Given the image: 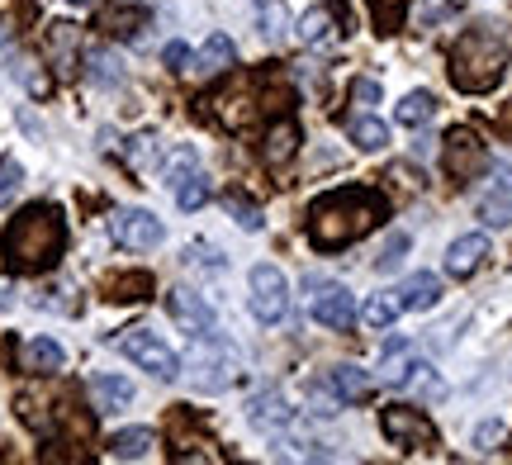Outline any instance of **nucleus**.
<instances>
[{"instance_id": "nucleus-40", "label": "nucleus", "mask_w": 512, "mask_h": 465, "mask_svg": "<svg viewBox=\"0 0 512 465\" xmlns=\"http://www.w3.org/2000/svg\"><path fill=\"white\" fill-rule=\"evenodd\" d=\"M10 304H15V285H5V280H0V309H10Z\"/></svg>"}, {"instance_id": "nucleus-11", "label": "nucleus", "mask_w": 512, "mask_h": 465, "mask_svg": "<svg viewBox=\"0 0 512 465\" xmlns=\"http://www.w3.org/2000/svg\"><path fill=\"white\" fill-rule=\"evenodd\" d=\"M309 290H313V323H323L332 333H347L351 323H356V295H351L347 285H337V280L323 285V280L313 276Z\"/></svg>"}, {"instance_id": "nucleus-31", "label": "nucleus", "mask_w": 512, "mask_h": 465, "mask_svg": "<svg viewBox=\"0 0 512 465\" xmlns=\"http://www.w3.org/2000/svg\"><path fill=\"white\" fill-rule=\"evenodd\" d=\"M408 247H413V238H408V233H394V238L384 242V252L375 257V271H399L403 257H408Z\"/></svg>"}, {"instance_id": "nucleus-27", "label": "nucleus", "mask_w": 512, "mask_h": 465, "mask_svg": "<svg viewBox=\"0 0 512 465\" xmlns=\"http://www.w3.org/2000/svg\"><path fill=\"white\" fill-rule=\"evenodd\" d=\"M351 143H356L361 152H380L384 143H389V124H384V119H375V114L366 110L356 124H351Z\"/></svg>"}, {"instance_id": "nucleus-2", "label": "nucleus", "mask_w": 512, "mask_h": 465, "mask_svg": "<svg viewBox=\"0 0 512 465\" xmlns=\"http://www.w3.org/2000/svg\"><path fill=\"white\" fill-rule=\"evenodd\" d=\"M5 257L15 271H48L62 247H67V224H62V209L57 205H29L19 219H10L5 228Z\"/></svg>"}, {"instance_id": "nucleus-41", "label": "nucleus", "mask_w": 512, "mask_h": 465, "mask_svg": "<svg viewBox=\"0 0 512 465\" xmlns=\"http://www.w3.org/2000/svg\"><path fill=\"white\" fill-rule=\"evenodd\" d=\"M72 5H91V0H72Z\"/></svg>"}, {"instance_id": "nucleus-12", "label": "nucleus", "mask_w": 512, "mask_h": 465, "mask_svg": "<svg viewBox=\"0 0 512 465\" xmlns=\"http://www.w3.org/2000/svg\"><path fill=\"white\" fill-rule=\"evenodd\" d=\"M166 314L176 318V328H185L190 337L214 333V328H219L214 304H209L204 295H195V290H171V295H166Z\"/></svg>"}, {"instance_id": "nucleus-18", "label": "nucleus", "mask_w": 512, "mask_h": 465, "mask_svg": "<svg viewBox=\"0 0 512 465\" xmlns=\"http://www.w3.org/2000/svg\"><path fill=\"white\" fill-rule=\"evenodd\" d=\"M394 295H399L403 309H413V314H422V309H432V304L441 299V280L432 276V271H418V276H408V280H403V285L394 290Z\"/></svg>"}, {"instance_id": "nucleus-19", "label": "nucleus", "mask_w": 512, "mask_h": 465, "mask_svg": "<svg viewBox=\"0 0 512 465\" xmlns=\"http://www.w3.org/2000/svg\"><path fill=\"white\" fill-rule=\"evenodd\" d=\"M233 57H238L233 38H228V34H209V38H204V48H200V57H195V67H190V72L219 76V72H228V67H233Z\"/></svg>"}, {"instance_id": "nucleus-36", "label": "nucleus", "mask_w": 512, "mask_h": 465, "mask_svg": "<svg viewBox=\"0 0 512 465\" xmlns=\"http://www.w3.org/2000/svg\"><path fill=\"white\" fill-rule=\"evenodd\" d=\"M228 214H233V219H238V228H247V233H256V228L266 224V219H261V209L242 205V200H228Z\"/></svg>"}, {"instance_id": "nucleus-10", "label": "nucleus", "mask_w": 512, "mask_h": 465, "mask_svg": "<svg viewBox=\"0 0 512 465\" xmlns=\"http://www.w3.org/2000/svg\"><path fill=\"white\" fill-rule=\"evenodd\" d=\"M110 238L119 242V247H128V252H152V247H162L166 228L152 209H114Z\"/></svg>"}, {"instance_id": "nucleus-42", "label": "nucleus", "mask_w": 512, "mask_h": 465, "mask_svg": "<svg viewBox=\"0 0 512 465\" xmlns=\"http://www.w3.org/2000/svg\"><path fill=\"white\" fill-rule=\"evenodd\" d=\"M128 5H138V0H128Z\"/></svg>"}, {"instance_id": "nucleus-38", "label": "nucleus", "mask_w": 512, "mask_h": 465, "mask_svg": "<svg viewBox=\"0 0 512 465\" xmlns=\"http://www.w3.org/2000/svg\"><path fill=\"white\" fill-rule=\"evenodd\" d=\"M147 157H152V138L143 133V138H133V148H128V162H133V167H143Z\"/></svg>"}, {"instance_id": "nucleus-30", "label": "nucleus", "mask_w": 512, "mask_h": 465, "mask_svg": "<svg viewBox=\"0 0 512 465\" xmlns=\"http://www.w3.org/2000/svg\"><path fill=\"white\" fill-rule=\"evenodd\" d=\"M366 5H370L375 29H380V34H394V29L403 24V5H408V0H366Z\"/></svg>"}, {"instance_id": "nucleus-16", "label": "nucleus", "mask_w": 512, "mask_h": 465, "mask_svg": "<svg viewBox=\"0 0 512 465\" xmlns=\"http://www.w3.org/2000/svg\"><path fill=\"white\" fill-rule=\"evenodd\" d=\"M19 361H24V371L53 375V371L67 366V352H62V342H57V337H29V342H24V352H19Z\"/></svg>"}, {"instance_id": "nucleus-28", "label": "nucleus", "mask_w": 512, "mask_h": 465, "mask_svg": "<svg viewBox=\"0 0 512 465\" xmlns=\"http://www.w3.org/2000/svg\"><path fill=\"white\" fill-rule=\"evenodd\" d=\"M185 266H195L204 276H223L228 271V261H223L219 247H209V242H195V247H185Z\"/></svg>"}, {"instance_id": "nucleus-15", "label": "nucleus", "mask_w": 512, "mask_h": 465, "mask_svg": "<svg viewBox=\"0 0 512 465\" xmlns=\"http://www.w3.org/2000/svg\"><path fill=\"white\" fill-rule=\"evenodd\" d=\"M91 404H95V413H124L133 404V380H124V375H95Z\"/></svg>"}, {"instance_id": "nucleus-6", "label": "nucleus", "mask_w": 512, "mask_h": 465, "mask_svg": "<svg viewBox=\"0 0 512 465\" xmlns=\"http://www.w3.org/2000/svg\"><path fill=\"white\" fill-rule=\"evenodd\" d=\"M247 309H252L256 323L275 328L280 318L290 314V280L280 276L275 266H252V280H247Z\"/></svg>"}, {"instance_id": "nucleus-24", "label": "nucleus", "mask_w": 512, "mask_h": 465, "mask_svg": "<svg viewBox=\"0 0 512 465\" xmlns=\"http://www.w3.org/2000/svg\"><path fill=\"white\" fill-rule=\"evenodd\" d=\"M86 76H91L95 86H119V81H124V62H119V53H110V48H91V53H86Z\"/></svg>"}, {"instance_id": "nucleus-7", "label": "nucleus", "mask_w": 512, "mask_h": 465, "mask_svg": "<svg viewBox=\"0 0 512 465\" xmlns=\"http://www.w3.org/2000/svg\"><path fill=\"white\" fill-rule=\"evenodd\" d=\"M162 181L171 186V195H176V205H181V209H200L204 200H209V190H214L190 148H176L171 157H166V162H162Z\"/></svg>"}, {"instance_id": "nucleus-35", "label": "nucleus", "mask_w": 512, "mask_h": 465, "mask_svg": "<svg viewBox=\"0 0 512 465\" xmlns=\"http://www.w3.org/2000/svg\"><path fill=\"white\" fill-rule=\"evenodd\" d=\"M162 62L171 67V72H190V62H195V57H190V48H185L181 38H171V43L162 48Z\"/></svg>"}, {"instance_id": "nucleus-22", "label": "nucleus", "mask_w": 512, "mask_h": 465, "mask_svg": "<svg viewBox=\"0 0 512 465\" xmlns=\"http://www.w3.org/2000/svg\"><path fill=\"white\" fill-rule=\"evenodd\" d=\"M152 442H157L152 428H124L110 437V456L114 461H143L147 451H152Z\"/></svg>"}, {"instance_id": "nucleus-29", "label": "nucleus", "mask_w": 512, "mask_h": 465, "mask_svg": "<svg viewBox=\"0 0 512 465\" xmlns=\"http://www.w3.org/2000/svg\"><path fill=\"white\" fill-rule=\"evenodd\" d=\"M479 224L484 228H508L512 224V200L508 195H484V200H479Z\"/></svg>"}, {"instance_id": "nucleus-34", "label": "nucleus", "mask_w": 512, "mask_h": 465, "mask_svg": "<svg viewBox=\"0 0 512 465\" xmlns=\"http://www.w3.org/2000/svg\"><path fill=\"white\" fill-rule=\"evenodd\" d=\"M110 290H119L114 299H147V290H152V276H143V271H138V276H119Z\"/></svg>"}, {"instance_id": "nucleus-39", "label": "nucleus", "mask_w": 512, "mask_h": 465, "mask_svg": "<svg viewBox=\"0 0 512 465\" xmlns=\"http://www.w3.org/2000/svg\"><path fill=\"white\" fill-rule=\"evenodd\" d=\"M498 133H503V138L512 143V100L503 105V110H498Z\"/></svg>"}, {"instance_id": "nucleus-5", "label": "nucleus", "mask_w": 512, "mask_h": 465, "mask_svg": "<svg viewBox=\"0 0 512 465\" xmlns=\"http://www.w3.org/2000/svg\"><path fill=\"white\" fill-rule=\"evenodd\" d=\"M114 347H119L138 371L157 375V380H176V375H181V356L171 352L162 342V333H152V328H128L124 337H114Z\"/></svg>"}, {"instance_id": "nucleus-26", "label": "nucleus", "mask_w": 512, "mask_h": 465, "mask_svg": "<svg viewBox=\"0 0 512 465\" xmlns=\"http://www.w3.org/2000/svg\"><path fill=\"white\" fill-rule=\"evenodd\" d=\"M389 380H394L399 390H413V394H437V371H432V361H408L403 371H389Z\"/></svg>"}, {"instance_id": "nucleus-23", "label": "nucleus", "mask_w": 512, "mask_h": 465, "mask_svg": "<svg viewBox=\"0 0 512 465\" xmlns=\"http://www.w3.org/2000/svg\"><path fill=\"white\" fill-rule=\"evenodd\" d=\"M399 314H403V304H399V295H394V290H380V295L366 299V309H356V318H361L366 328H389Z\"/></svg>"}, {"instance_id": "nucleus-17", "label": "nucleus", "mask_w": 512, "mask_h": 465, "mask_svg": "<svg viewBox=\"0 0 512 465\" xmlns=\"http://www.w3.org/2000/svg\"><path fill=\"white\" fill-rule=\"evenodd\" d=\"M299 124L294 119H280V124H271V133H266V143H261V162L266 167H285L294 152H299Z\"/></svg>"}, {"instance_id": "nucleus-33", "label": "nucleus", "mask_w": 512, "mask_h": 465, "mask_svg": "<svg viewBox=\"0 0 512 465\" xmlns=\"http://www.w3.org/2000/svg\"><path fill=\"white\" fill-rule=\"evenodd\" d=\"M351 100H356L361 114L375 110V105H380V81H375V76H356V81H351Z\"/></svg>"}, {"instance_id": "nucleus-32", "label": "nucleus", "mask_w": 512, "mask_h": 465, "mask_svg": "<svg viewBox=\"0 0 512 465\" xmlns=\"http://www.w3.org/2000/svg\"><path fill=\"white\" fill-rule=\"evenodd\" d=\"M24 186V167H19L15 157H0V205H10Z\"/></svg>"}, {"instance_id": "nucleus-20", "label": "nucleus", "mask_w": 512, "mask_h": 465, "mask_svg": "<svg viewBox=\"0 0 512 465\" xmlns=\"http://www.w3.org/2000/svg\"><path fill=\"white\" fill-rule=\"evenodd\" d=\"M328 390L342 399V404H361L370 390H375V380H370L361 366H337V371H328Z\"/></svg>"}, {"instance_id": "nucleus-25", "label": "nucleus", "mask_w": 512, "mask_h": 465, "mask_svg": "<svg viewBox=\"0 0 512 465\" xmlns=\"http://www.w3.org/2000/svg\"><path fill=\"white\" fill-rule=\"evenodd\" d=\"M432 114H437V100H432V95H427V91H408V95L399 100L394 119H399L403 129H422V124H427Z\"/></svg>"}, {"instance_id": "nucleus-9", "label": "nucleus", "mask_w": 512, "mask_h": 465, "mask_svg": "<svg viewBox=\"0 0 512 465\" xmlns=\"http://www.w3.org/2000/svg\"><path fill=\"white\" fill-rule=\"evenodd\" d=\"M484 167H489V148L479 143V133H470V129L446 133V143H441V171H446L456 186L475 181Z\"/></svg>"}, {"instance_id": "nucleus-1", "label": "nucleus", "mask_w": 512, "mask_h": 465, "mask_svg": "<svg viewBox=\"0 0 512 465\" xmlns=\"http://www.w3.org/2000/svg\"><path fill=\"white\" fill-rule=\"evenodd\" d=\"M389 214L380 190H366V186H342L313 200L309 209V238L318 252H342L351 247L356 238H366L380 228V219Z\"/></svg>"}, {"instance_id": "nucleus-8", "label": "nucleus", "mask_w": 512, "mask_h": 465, "mask_svg": "<svg viewBox=\"0 0 512 465\" xmlns=\"http://www.w3.org/2000/svg\"><path fill=\"white\" fill-rule=\"evenodd\" d=\"M380 428H384V437H389L394 447H403V451L437 447V428H432V418H427L422 409H408V404H389V409H380Z\"/></svg>"}, {"instance_id": "nucleus-14", "label": "nucleus", "mask_w": 512, "mask_h": 465, "mask_svg": "<svg viewBox=\"0 0 512 465\" xmlns=\"http://www.w3.org/2000/svg\"><path fill=\"white\" fill-rule=\"evenodd\" d=\"M484 257H489V238H484V233H465V238H456L446 247V271L456 280H465L484 266Z\"/></svg>"}, {"instance_id": "nucleus-4", "label": "nucleus", "mask_w": 512, "mask_h": 465, "mask_svg": "<svg viewBox=\"0 0 512 465\" xmlns=\"http://www.w3.org/2000/svg\"><path fill=\"white\" fill-rule=\"evenodd\" d=\"M181 375L195 390H223L233 380V356L214 333H200L190 342V352L181 356Z\"/></svg>"}, {"instance_id": "nucleus-21", "label": "nucleus", "mask_w": 512, "mask_h": 465, "mask_svg": "<svg viewBox=\"0 0 512 465\" xmlns=\"http://www.w3.org/2000/svg\"><path fill=\"white\" fill-rule=\"evenodd\" d=\"M337 38V15H332L328 5H313L299 15V43H309V48H323Z\"/></svg>"}, {"instance_id": "nucleus-13", "label": "nucleus", "mask_w": 512, "mask_h": 465, "mask_svg": "<svg viewBox=\"0 0 512 465\" xmlns=\"http://www.w3.org/2000/svg\"><path fill=\"white\" fill-rule=\"evenodd\" d=\"M247 418H252V428H261V432H280L294 423V409L280 390H256L252 399H247Z\"/></svg>"}, {"instance_id": "nucleus-37", "label": "nucleus", "mask_w": 512, "mask_h": 465, "mask_svg": "<svg viewBox=\"0 0 512 465\" xmlns=\"http://www.w3.org/2000/svg\"><path fill=\"white\" fill-rule=\"evenodd\" d=\"M498 437H503V423H498V418H494V423H479V428H475V447H479V451H489V447L498 442Z\"/></svg>"}, {"instance_id": "nucleus-3", "label": "nucleus", "mask_w": 512, "mask_h": 465, "mask_svg": "<svg viewBox=\"0 0 512 465\" xmlns=\"http://www.w3.org/2000/svg\"><path fill=\"white\" fill-rule=\"evenodd\" d=\"M503 67H508V48H503V38L494 29H470L451 48V81L470 95L489 91L498 76H503Z\"/></svg>"}]
</instances>
